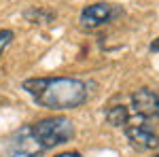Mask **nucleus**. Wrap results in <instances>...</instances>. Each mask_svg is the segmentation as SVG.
<instances>
[{
  "instance_id": "nucleus-1",
  "label": "nucleus",
  "mask_w": 159,
  "mask_h": 157,
  "mask_svg": "<svg viewBox=\"0 0 159 157\" xmlns=\"http://www.w3.org/2000/svg\"><path fill=\"white\" fill-rule=\"evenodd\" d=\"M21 87L38 106L51 110L76 109L89 98L87 83L74 76H36L25 79Z\"/></svg>"
},
{
  "instance_id": "nucleus-2",
  "label": "nucleus",
  "mask_w": 159,
  "mask_h": 157,
  "mask_svg": "<svg viewBox=\"0 0 159 157\" xmlns=\"http://www.w3.org/2000/svg\"><path fill=\"white\" fill-rule=\"evenodd\" d=\"M30 130L38 140V145L45 151H49L53 146L72 140L74 123L64 115H55V117H45V119H38L36 123H30Z\"/></svg>"
},
{
  "instance_id": "nucleus-3",
  "label": "nucleus",
  "mask_w": 159,
  "mask_h": 157,
  "mask_svg": "<svg viewBox=\"0 0 159 157\" xmlns=\"http://www.w3.org/2000/svg\"><path fill=\"white\" fill-rule=\"evenodd\" d=\"M125 138L136 151H155L159 146V117H138L125 127Z\"/></svg>"
},
{
  "instance_id": "nucleus-4",
  "label": "nucleus",
  "mask_w": 159,
  "mask_h": 157,
  "mask_svg": "<svg viewBox=\"0 0 159 157\" xmlns=\"http://www.w3.org/2000/svg\"><path fill=\"white\" fill-rule=\"evenodd\" d=\"M119 15H121L119 7L108 4V2H93V4H87L85 9L81 11L79 24L83 25L85 30H96V28H102V25L110 24Z\"/></svg>"
},
{
  "instance_id": "nucleus-5",
  "label": "nucleus",
  "mask_w": 159,
  "mask_h": 157,
  "mask_svg": "<svg viewBox=\"0 0 159 157\" xmlns=\"http://www.w3.org/2000/svg\"><path fill=\"white\" fill-rule=\"evenodd\" d=\"M43 153H45V149L34 138L30 123L13 134V138L9 140V146H7V157H38Z\"/></svg>"
},
{
  "instance_id": "nucleus-6",
  "label": "nucleus",
  "mask_w": 159,
  "mask_h": 157,
  "mask_svg": "<svg viewBox=\"0 0 159 157\" xmlns=\"http://www.w3.org/2000/svg\"><path fill=\"white\" fill-rule=\"evenodd\" d=\"M129 102L138 117H159V89L140 87L132 94Z\"/></svg>"
},
{
  "instance_id": "nucleus-7",
  "label": "nucleus",
  "mask_w": 159,
  "mask_h": 157,
  "mask_svg": "<svg viewBox=\"0 0 159 157\" xmlns=\"http://www.w3.org/2000/svg\"><path fill=\"white\" fill-rule=\"evenodd\" d=\"M106 121H108L112 127H125L129 123V109L123 106V104H117V106H110L106 110Z\"/></svg>"
},
{
  "instance_id": "nucleus-8",
  "label": "nucleus",
  "mask_w": 159,
  "mask_h": 157,
  "mask_svg": "<svg viewBox=\"0 0 159 157\" xmlns=\"http://www.w3.org/2000/svg\"><path fill=\"white\" fill-rule=\"evenodd\" d=\"M15 40V32L13 30H0V58L7 49L11 47V43Z\"/></svg>"
},
{
  "instance_id": "nucleus-9",
  "label": "nucleus",
  "mask_w": 159,
  "mask_h": 157,
  "mask_svg": "<svg viewBox=\"0 0 159 157\" xmlns=\"http://www.w3.org/2000/svg\"><path fill=\"white\" fill-rule=\"evenodd\" d=\"M53 157H83L79 151H66V153H57V155H53Z\"/></svg>"
},
{
  "instance_id": "nucleus-10",
  "label": "nucleus",
  "mask_w": 159,
  "mask_h": 157,
  "mask_svg": "<svg viewBox=\"0 0 159 157\" xmlns=\"http://www.w3.org/2000/svg\"><path fill=\"white\" fill-rule=\"evenodd\" d=\"M148 51L151 53H159V36L155 40H151V45H148Z\"/></svg>"
},
{
  "instance_id": "nucleus-11",
  "label": "nucleus",
  "mask_w": 159,
  "mask_h": 157,
  "mask_svg": "<svg viewBox=\"0 0 159 157\" xmlns=\"http://www.w3.org/2000/svg\"><path fill=\"white\" fill-rule=\"evenodd\" d=\"M153 157H159V153H155V155H153Z\"/></svg>"
}]
</instances>
